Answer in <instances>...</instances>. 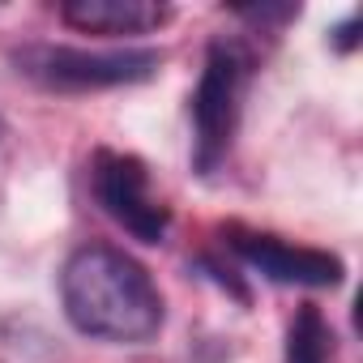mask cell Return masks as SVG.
<instances>
[{"instance_id": "cell-1", "label": "cell", "mask_w": 363, "mask_h": 363, "mask_svg": "<svg viewBox=\"0 0 363 363\" xmlns=\"http://www.w3.org/2000/svg\"><path fill=\"white\" fill-rule=\"evenodd\" d=\"M60 303L77 333L116 346H141L158 337L167 316L150 269L111 244H86L65 261Z\"/></svg>"}, {"instance_id": "cell-5", "label": "cell", "mask_w": 363, "mask_h": 363, "mask_svg": "<svg viewBox=\"0 0 363 363\" xmlns=\"http://www.w3.org/2000/svg\"><path fill=\"white\" fill-rule=\"evenodd\" d=\"M227 244L231 252L252 265L261 278L278 282V286H308V291H325V286H342V257L325 252V248H303V244H286L278 235H261V231H244V227H227Z\"/></svg>"}, {"instance_id": "cell-6", "label": "cell", "mask_w": 363, "mask_h": 363, "mask_svg": "<svg viewBox=\"0 0 363 363\" xmlns=\"http://www.w3.org/2000/svg\"><path fill=\"white\" fill-rule=\"evenodd\" d=\"M60 22L82 30V35H150L158 26L171 22L167 5H154V0H69L60 5Z\"/></svg>"}, {"instance_id": "cell-2", "label": "cell", "mask_w": 363, "mask_h": 363, "mask_svg": "<svg viewBox=\"0 0 363 363\" xmlns=\"http://www.w3.org/2000/svg\"><path fill=\"white\" fill-rule=\"evenodd\" d=\"M248 90V56L240 43H210L197 90H193V167L201 175L218 171L231 154V141L240 133Z\"/></svg>"}, {"instance_id": "cell-4", "label": "cell", "mask_w": 363, "mask_h": 363, "mask_svg": "<svg viewBox=\"0 0 363 363\" xmlns=\"http://www.w3.org/2000/svg\"><path fill=\"white\" fill-rule=\"evenodd\" d=\"M90 193H94L99 210L116 227H124L133 240H141V244H162L167 240L171 210L154 193L150 171H145V162L137 154L99 150L90 158Z\"/></svg>"}, {"instance_id": "cell-8", "label": "cell", "mask_w": 363, "mask_h": 363, "mask_svg": "<svg viewBox=\"0 0 363 363\" xmlns=\"http://www.w3.org/2000/svg\"><path fill=\"white\" fill-rule=\"evenodd\" d=\"M333 43H337L342 52H350V48H354V18H346V22L333 30Z\"/></svg>"}, {"instance_id": "cell-7", "label": "cell", "mask_w": 363, "mask_h": 363, "mask_svg": "<svg viewBox=\"0 0 363 363\" xmlns=\"http://www.w3.org/2000/svg\"><path fill=\"white\" fill-rule=\"evenodd\" d=\"M282 363H333V329L320 308L303 303L286 325V354Z\"/></svg>"}, {"instance_id": "cell-3", "label": "cell", "mask_w": 363, "mask_h": 363, "mask_svg": "<svg viewBox=\"0 0 363 363\" xmlns=\"http://www.w3.org/2000/svg\"><path fill=\"white\" fill-rule=\"evenodd\" d=\"M18 73L48 90L86 94V90H111L133 86L158 73L162 56L154 48H124V52H86V48H56V43H30L13 52Z\"/></svg>"}]
</instances>
